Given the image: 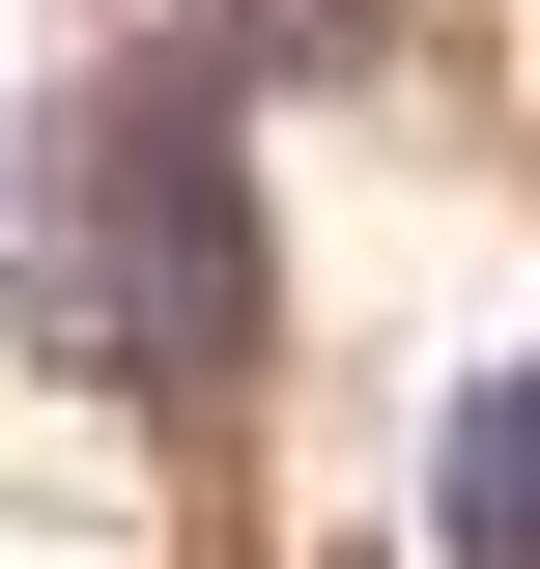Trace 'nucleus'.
Returning a JSON list of instances; mask_svg holds the SVG:
<instances>
[{
	"mask_svg": "<svg viewBox=\"0 0 540 569\" xmlns=\"http://www.w3.org/2000/svg\"><path fill=\"white\" fill-rule=\"evenodd\" d=\"M0 171H29V142H0Z\"/></svg>",
	"mask_w": 540,
	"mask_h": 569,
	"instance_id": "3",
	"label": "nucleus"
},
{
	"mask_svg": "<svg viewBox=\"0 0 540 569\" xmlns=\"http://www.w3.org/2000/svg\"><path fill=\"white\" fill-rule=\"evenodd\" d=\"M427 569H540V370L427 399Z\"/></svg>",
	"mask_w": 540,
	"mask_h": 569,
	"instance_id": "2",
	"label": "nucleus"
},
{
	"mask_svg": "<svg viewBox=\"0 0 540 569\" xmlns=\"http://www.w3.org/2000/svg\"><path fill=\"white\" fill-rule=\"evenodd\" d=\"M0 200H29L0 284H29V342H58L86 399H228V370H257V171H228V58L200 29H142Z\"/></svg>",
	"mask_w": 540,
	"mask_h": 569,
	"instance_id": "1",
	"label": "nucleus"
}]
</instances>
